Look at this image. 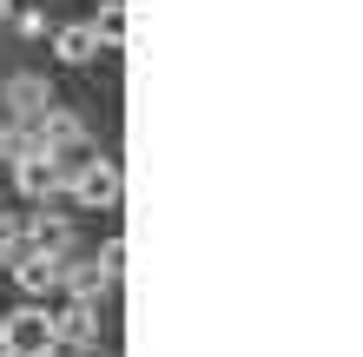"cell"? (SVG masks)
Returning <instances> with one entry per match:
<instances>
[{
    "mask_svg": "<svg viewBox=\"0 0 363 357\" xmlns=\"http://www.w3.org/2000/svg\"><path fill=\"white\" fill-rule=\"evenodd\" d=\"M53 351H60V338L40 304H20L0 318V357H53Z\"/></svg>",
    "mask_w": 363,
    "mask_h": 357,
    "instance_id": "1",
    "label": "cell"
},
{
    "mask_svg": "<svg viewBox=\"0 0 363 357\" xmlns=\"http://www.w3.org/2000/svg\"><path fill=\"white\" fill-rule=\"evenodd\" d=\"M67 199H73V205H93V212H99V205H113V199H119V159L86 153V159L67 172Z\"/></svg>",
    "mask_w": 363,
    "mask_h": 357,
    "instance_id": "2",
    "label": "cell"
},
{
    "mask_svg": "<svg viewBox=\"0 0 363 357\" xmlns=\"http://www.w3.org/2000/svg\"><path fill=\"white\" fill-rule=\"evenodd\" d=\"M13 192H20V199H40V205L60 199V192H67V159L47 153V145H40V153H27V159L13 165Z\"/></svg>",
    "mask_w": 363,
    "mask_h": 357,
    "instance_id": "3",
    "label": "cell"
},
{
    "mask_svg": "<svg viewBox=\"0 0 363 357\" xmlns=\"http://www.w3.org/2000/svg\"><path fill=\"white\" fill-rule=\"evenodd\" d=\"M33 133H40V145L60 153V159H67V153H86V119H79L73 106H47V113L33 119Z\"/></svg>",
    "mask_w": 363,
    "mask_h": 357,
    "instance_id": "4",
    "label": "cell"
},
{
    "mask_svg": "<svg viewBox=\"0 0 363 357\" xmlns=\"http://www.w3.org/2000/svg\"><path fill=\"white\" fill-rule=\"evenodd\" d=\"M20 232H27V251H47V258H67L73 251V219L67 212H47L40 205L33 219H20Z\"/></svg>",
    "mask_w": 363,
    "mask_h": 357,
    "instance_id": "5",
    "label": "cell"
},
{
    "mask_svg": "<svg viewBox=\"0 0 363 357\" xmlns=\"http://www.w3.org/2000/svg\"><path fill=\"white\" fill-rule=\"evenodd\" d=\"M47 324H53V338L67 344V351H79V344L99 338V311H93L86 298H67L60 311H47Z\"/></svg>",
    "mask_w": 363,
    "mask_h": 357,
    "instance_id": "6",
    "label": "cell"
},
{
    "mask_svg": "<svg viewBox=\"0 0 363 357\" xmlns=\"http://www.w3.org/2000/svg\"><path fill=\"white\" fill-rule=\"evenodd\" d=\"M7 278L27 291V298H53V291H60V258H47V251H20V258L7 265Z\"/></svg>",
    "mask_w": 363,
    "mask_h": 357,
    "instance_id": "7",
    "label": "cell"
},
{
    "mask_svg": "<svg viewBox=\"0 0 363 357\" xmlns=\"http://www.w3.org/2000/svg\"><path fill=\"white\" fill-rule=\"evenodd\" d=\"M47 106H53V99H47V79H40V73H20V79H7V119L33 126Z\"/></svg>",
    "mask_w": 363,
    "mask_h": 357,
    "instance_id": "8",
    "label": "cell"
},
{
    "mask_svg": "<svg viewBox=\"0 0 363 357\" xmlns=\"http://www.w3.org/2000/svg\"><path fill=\"white\" fill-rule=\"evenodd\" d=\"M60 291H73V298H106V291H113V278H106V271L93 265V258H73V251H67V258H60Z\"/></svg>",
    "mask_w": 363,
    "mask_h": 357,
    "instance_id": "9",
    "label": "cell"
},
{
    "mask_svg": "<svg viewBox=\"0 0 363 357\" xmlns=\"http://www.w3.org/2000/svg\"><path fill=\"white\" fill-rule=\"evenodd\" d=\"M53 53H60V67H86V60L99 53V40H93V27H60Z\"/></svg>",
    "mask_w": 363,
    "mask_h": 357,
    "instance_id": "10",
    "label": "cell"
},
{
    "mask_svg": "<svg viewBox=\"0 0 363 357\" xmlns=\"http://www.w3.org/2000/svg\"><path fill=\"white\" fill-rule=\"evenodd\" d=\"M93 40H99V47H119V40H125V0H99Z\"/></svg>",
    "mask_w": 363,
    "mask_h": 357,
    "instance_id": "11",
    "label": "cell"
},
{
    "mask_svg": "<svg viewBox=\"0 0 363 357\" xmlns=\"http://www.w3.org/2000/svg\"><path fill=\"white\" fill-rule=\"evenodd\" d=\"M20 251H27V232H20V219H13V212H0V265H13Z\"/></svg>",
    "mask_w": 363,
    "mask_h": 357,
    "instance_id": "12",
    "label": "cell"
},
{
    "mask_svg": "<svg viewBox=\"0 0 363 357\" xmlns=\"http://www.w3.org/2000/svg\"><path fill=\"white\" fill-rule=\"evenodd\" d=\"M93 265H99V271H106V278H113V285H119V271H125V238H106Z\"/></svg>",
    "mask_w": 363,
    "mask_h": 357,
    "instance_id": "13",
    "label": "cell"
},
{
    "mask_svg": "<svg viewBox=\"0 0 363 357\" xmlns=\"http://www.w3.org/2000/svg\"><path fill=\"white\" fill-rule=\"evenodd\" d=\"M13 33H20V40H47V13H40V7L13 13Z\"/></svg>",
    "mask_w": 363,
    "mask_h": 357,
    "instance_id": "14",
    "label": "cell"
},
{
    "mask_svg": "<svg viewBox=\"0 0 363 357\" xmlns=\"http://www.w3.org/2000/svg\"><path fill=\"white\" fill-rule=\"evenodd\" d=\"M7 13H13V0H0V20H7Z\"/></svg>",
    "mask_w": 363,
    "mask_h": 357,
    "instance_id": "15",
    "label": "cell"
},
{
    "mask_svg": "<svg viewBox=\"0 0 363 357\" xmlns=\"http://www.w3.org/2000/svg\"><path fill=\"white\" fill-rule=\"evenodd\" d=\"M0 278H7V265H0Z\"/></svg>",
    "mask_w": 363,
    "mask_h": 357,
    "instance_id": "16",
    "label": "cell"
},
{
    "mask_svg": "<svg viewBox=\"0 0 363 357\" xmlns=\"http://www.w3.org/2000/svg\"><path fill=\"white\" fill-rule=\"evenodd\" d=\"M0 126H7V119H0Z\"/></svg>",
    "mask_w": 363,
    "mask_h": 357,
    "instance_id": "17",
    "label": "cell"
}]
</instances>
